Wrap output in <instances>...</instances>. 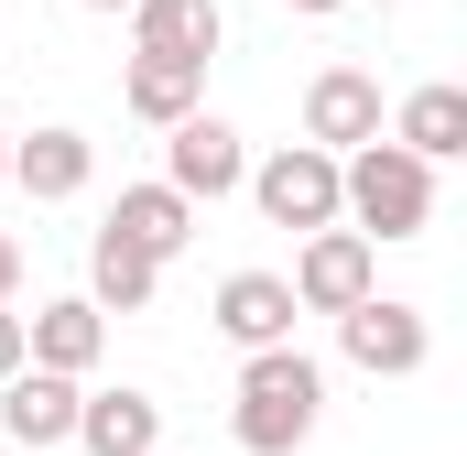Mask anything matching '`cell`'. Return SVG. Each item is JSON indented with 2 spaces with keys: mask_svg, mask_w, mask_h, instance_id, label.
<instances>
[{
  "mask_svg": "<svg viewBox=\"0 0 467 456\" xmlns=\"http://www.w3.org/2000/svg\"><path fill=\"white\" fill-rule=\"evenodd\" d=\"M305 141H327V152L380 141V77H369V66H327V77L305 88Z\"/></svg>",
  "mask_w": 467,
  "mask_h": 456,
  "instance_id": "cell-9",
  "label": "cell"
},
{
  "mask_svg": "<svg viewBox=\"0 0 467 456\" xmlns=\"http://www.w3.org/2000/svg\"><path fill=\"white\" fill-rule=\"evenodd\" d=\"M283 11H348V0H283Z\"/></svg>",
  "mask_w": 467,
  "mask_h": 456,
  "instance_id": "cell-20",
  "label": "cell"
},
{
  "mask_svg": "<svg viewBox=\"0 0 467 456\" xmlns=\"http://www.w3.org/2000/svg\"><path fill=\"white\" fill-rule=\"evenodd\" d=\"M22 358H33V316H11V305H0V380H11Z\"/></svg>",
  "mask_w": 467,
  "mask_h": 456,
  "instance_id": "cell-18",
  "label": "cell"
},
{
  "mask_svg": "<svg viewBox=\"0 0 467 456\" xmlns=\"http://www.w3.org/2000/svg\"><path fill=\"white\" fill-rule=\"evenodd\" d=\"M250 207L272 228H337L348 218V152H327V141H283L272 163H250Z\"/></svg>",
  "mask_w": 467,
  "mask_h": 456,
  "instance_id": "cell-3",
  "label": "cell"
},
{
  "mask_svg": "<svg viewBox=\"0 0 467 456\" xmlns=\"http://www.w3.org/2000/svg\"><path fill=\"white\" fill-rule=\"evenodd\" d=\"M348 228H369L380 250H391V239H424V228H435V163H424L413 141H391V130L358 141L348 152Z\"/></svg>",
  "mask_w": 467,
  "mask_h": 456,
  "instance_id": "cell-2",
  "label": "cell"
},
{
  "mask_svg": "<svg viewBox=\"0 0 467 456\" xmlns=\"http://www.w3.org/2000/svg\"><path fill=\"white\" fill-rule=\"evenodd\" d=\"M88 294H99L109 316H141V305L163 294V261H152L130 228H99V239H88Z\"/></svg>",
  "mask_w": 467,
  "mask_h": 456,
  "instance_id": "cell-14",
  "label": "cell"
},
{
  "mask_svg": "<svg viewBox=\"0 0 467 456\" xmlns=\"http://www.w3.org/2000/svg\"><path fill=\"white\" fill-rule=\"evenodd\" d=\"M77 413H88V380L77 369H44V358H22L11 380H0V435L33 456V446H77Z\"/></svg>",
  "mask_w": 467,
  "mask_h": 456,
  "instance_id": "cell-6",
  "label": "cell"
},
{
  "mask_svg": "<svg viewBox=\"0 0 467 456\" xmlns=\"http://www.w3.org/2000/svg\"><path fill=\"white\" fill-rule=\"evenodd\" d=\"M316 424H327V369H316L294 337H283V347H250V358H239V402H229L239 456H294Z\"/></svg>",
  "mask_w": 467,
  "mask_h": 456,
  "instance_id": "cell-1",
  "label": "cell"
},
{
  "mask_svg": "<svg viewBox=\"0 0 467 456\" xmlns=\"http://www.w3.org/2000/svg\"><path fill=\"white\" fill-rule=\"evenodd\" d=\"M294 294H305V316H348L380 294V239L369 228H305V250H294Z\"/></svg>",
  "mask_w": 467,
  "mask_h": 456,
  "instance_id": "cell-4",
  "label": "cell"
},
{
  "mask_svg": "<svg viewBox=\"0 0 467 456\" xmlns=\"http://www.w3.org/2000/svg\"><path fill=\"white\" fill-rule=\"evenodd\" d=\"M119 109L152 119V130H174V119L207 109V66H185V55H130V77H119Z\"/></svg>",
  "mask_w": 467,
  "mask_h": 456,
  "instance_id": "cell-12",
  "label": "cell"
},
{
  "mask_svg": "<svg viewBox=\"0 0 467 456\" xmlns=\"http://www.w3.org/2000/svg\"><path fill=\"white\" fill-rule=\"evenodd\" d=\"M77 446H88V456H152V446H163V402H152V391H88Z\"/></svg>",
  "mask_w": 467,
  "mask_h": 456,
  "instance_id": "cell-16",
  "label": "cell"
},
{
  "mask_svg": "<svg viewBox=\"0 0 467 456\" xmlns=\"http://www.w3.org/2000/svg\"><path fill=\"white\" fill-rule=\"evenodd\" d=\"M109 228H130L152 261H174L185 239H196V196L174 185V174H152V185H119V207H109Z\"/></svg>",
  "mask_w": 467,
  "mask_h": 456,
  "instance_id": "cell-15",
  "label": "cell"
},
{
  "mask_svg": "<svg viewBox=\"0 0 467 456\" xmlns=\"http://www.w3.org/2000/svg\"><path fill=\"white\" fill-rule=\"evenodd\" d=\"M99 347H109V305L99 294H66V305H33V358L44 369H99Z\"/></svg>",
  "mask_w": 467,
  "mask_h": 456,
  "instance_id": "cell-13",
  "label": "cell"
},
{
  "mask_svg": "<svg viewBox=\"0 0 467 456\" xmlns=\"http://www.w3.org/2000/svg\"><path fill=\"white\" fill-rule=\"evenodd\" d=\"M391 141H413L424 163H467V88H457V77L413 88V98L391 109Z\"/></svg>",
  "mask_w": 467,
  "mask_h": 456,
  "instance_id": "cell-17",
  "label": "cell"
},
{
  "mask_svg": "<svg viewBox=\"0 0 467 456\" xmlns=\"http://www.w3.org/2000/svg\"><path fill=\"white\" fill-rule=\"evenodd\" d=\"M88 174H99V141L88 130H33V141H11V185L33 196V207H66V196H88Z\"/></svg>",
  "mask_w": 467,
  "mask_h": 456,
  "instance_id": "cell-10",
  "label": "cell"
},
{
  "mask_svg": "<svg viewBox=\"0 0 467 456\" xmlns=\"http://www.w3.org/2000/svg\"><path fill=\"white\" fill-rule=\"evenodd\" d=\"M163 174H174L185 196H239V185H250V152H239V130L218 109H196V119L163 130Z\"/></svg>",
  "mask_w": 467,
  "mask_h": 456,
  "instance_id": "cell-8",
  "label": "cell"
},
{
  "mask_svg": "<svg viewBox=\"0 0 467 456\" xmlns=\"http://www.w3.org/2000/svg\"><path fill=\"white\" fill-rule=\"evenodd\" d=\"M218 44H229V11H218V0H141V11H130V55L218 66Z\"/></svg>",
  "mask_w": 467,
  "mask_h": 456,
  "instance_id": "cell-11",
  "label": "cell"
},
{
  "mask_svg": "<svg viewBox=\"0 0 467 456\" xmlns=\"http://www.w3.org/2000/svg\"><path fill=\"white\" fill-rule=\"evenodd\" d=\"M11 294H22V239L0 228V305H11Z\"/></svg>",
  "mask_w": 467,
  "mask_h": 456,
  "instance_id": "cell-19",
  "label": "cell"
},
{
  "mask_svg": "<svg viewBox=\"0 0 467 456\" xmlns=\"http://www.w3.org/2000/svg\"><path fill=\"white\" fill-rule=\"evenodd\" d=\"M337 347H348V369H369V380H413V369L435 358V326H424V305L369 294V305L337 316Z\"/></svg>",
  "mask_w": 467,
  "mask_h": 456,
  "instance_id": "cell-5",
  "label": "cell"
},
{
  "mask_svg": "<svg viewBox=\"0 0 467 456\" xmlns=\"http://www.w3.org/2000/svg\"><path fill=\"white\" fill-rule=\"evenodd\" d=\"M0 185H11V130H0Z\"/></svg>",
  "mask_w": 467,
  "mask_h": 456,
  "instance_id": "cell-22",
  "label": "cell"
},
{
  "mask_svg": "<svg viewBox=\"0 0 467 456\" xmlns=\"http://www.w3.org/2000/svg\"><path fill=\"white\" fill-rule=\"evenodd\" d=\"M77 11H141V0H77Z\"/></svg>",
  "mask_w": 467,
  "mask_h": 456,
  "instance_id": "cell-21",
  "label": "cell"
},
{
  "mask_svg": "<svg viewBox=\"0 0 467 456\" xmlns=\"http://www.w3.org/2000/svg\"><path fill=\"white\" fill-rule=\"evenodd\" d=\"M0 456H22V446H11V435H0Z\"/></svg>",
  "mask_w": 467,
  "mask_h": 456,
  "instance_id": "cell-23",
  "label": "cell"
},
{
  "mask_svg": "<svg viewBox=\"0 0 467 456\" xmlns=\"http://www.w3.org/2000/svg\"><path fill=\"white\" fill-rule=\"evenodd\" d=\"M294 316H305V294H294V272H229L218 283V305H207V326L250 358V347H283L294 337Z\"/></svg>",
  "mask_w": 467,
  "mask_h": 456,
  "instance_id": "cell-7",
  "label": "cell"
}]
</instances>
